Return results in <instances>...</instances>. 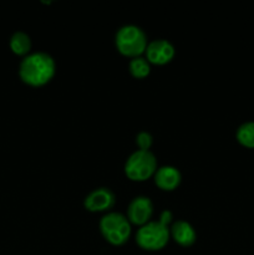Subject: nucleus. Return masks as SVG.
Masks as SVG:
<instances>
[{"instance_id":"obj_10","label":"nucleus","mask_w":254,"mask_h":255,"mask_svg":"<svg viewBox=\"0 0 254 255\" xmlns=\"http://www.w3.org/2000/svg\"><path fill=\"white\" fill-rule=\"evenodd\" d=\"M172 238L181 247H191L197 241V233L193 226L187 221H176L169 228Z\"/></svg>"},{"instance_id":"obj_1","label":"nucleus","mask_w":254,"mask_h":255,"mask_svg":"<svg viewBox=\"0 0 254 255\" xmlns=\"http://www.w3.org/2000/svg\"><path fill=\"white\" fill-rule=\"evenodd\" d=\"M56 74L54 57L45 51H36L26 55L20 62L19 76L26 85L40 87L46 85Z\"/></svg>"},{"instance_id":"obj_12","label":"nucleus","mask_w":254,"mask_h":255,"mask_svg":"<svg viewBox=\"0 0 254 255\" xmlns=\"http://www.w3.org/2000/svg\"><path fill=\"white\" fill-rule=\"evenodd\" d=\"M236 138L239 144L247 148H254V121H247L237 128Z\"/></svg>"},{"instance_id":"obj_4","label":"nucleus","mask_w":254,"mask_h":255,"mask_svg":"<svg viewBox=\"0 0 254 255\" xmlns=\"http://www.w3.org/2000/svg\"><path fill=\"white\" fill-rule=\"evenodd\" d=\"M102 237L112 246H122L131 236V223L125 214L109 212L100 221Z\"/></svg>"},{"instance_id":"obj_5","label":"nucleus","mask_w":254,"mask_h":255,"mask_svg":"<svg viewBox=\"0 0 254 255\" xmlns=\"http://www.w3.org/2000/svg\"><path fill=\"white\" fill-rule=\"evenodd\" d=\"M157 171V158L151 151L136 149L125 162L127 178L134 182H143L154 176Z\"/></svg>"},{"instance_id":"obj_11","label":"nucleus","mask_w":254,"mask_h":255,"mask_svg":"<svg viewBox=\"0 0 254 255\" xmlns=\"http://www.w3.org/2000/svg\"><path fill=\"white\" fill-rule=\"evenodd\" d=\"M10 49L19 56H26L31 50V39L24 31H16L10 37Z\"/></svg>"},{"instance_id":"obj_3","label":"nucleus","mask_w":254,"mask_h":255,"mask_svg":"<svg viewBox=\"0 0 254 255\" xmlns=\"http://www.w3.org/2000/svg\"><path fill=\"white\" fill-rule=\"evenodd\" d=\"M115 45L120 54L131 59L141 56L147 49V35L134 24H126L120 27L115 35Z\"/></svg>"},{"instance_id":"obj_14","label":"nucleus","mask_w":254,"mask_h":255,"mask_svg":"<svg viewBox=\"0 0 254 255\" xmlns=\"http://www.w3.org/2000/svg\"><path fill=\"white\" fill-rule=\"evenodd\" d=\"M152 143H153V137H152V134L149 132L139 131L136 134V144L138 146V149L149 151Z\"/></svg>"},{"instance_id":"obj_2","label":"nucleus","mask_w":254,"mask_h":255,"mask_svg":"<svg viewBox=\"0 0 254 255\" xmlns=\"http://www.w3.org/2000/svg\"><path fill=\"white\" fill-rule=\"evenodd\" d=\"M173 216L172 212L164 209L159 216L158 221H149L144 226L139 227L136 233V243L144 251H161L169 241V227Z\"/></svg>"},{"instance_id":"obj_13","label":"nucleus","mask_w":254,"mask_h":255,"mask_svg":"<svg viewBox=\"0 0 254 255\" xmlns=\"http://www.w3.org/2000/svg\"><path fill=\"white\" fill-rule=\"evenodd\" d=\"M129 74L136 79H144L151 72V64L143 56H137L129 60L128 62Z\"/></svg>"},{"instance_id":"obj_8","label":"nucleus","mask_w":254,"mask_h":255,"mask_svg":"<svg viewBox=\"0 0 254 255\" xmlns=\"http://www.w3.org/2000/svg\"><path fill=\"white\" fill-rule=\"evenodd\" d=\"M153 214V203L146 196H137L129 202L127 207V218L129 223L136 226H144L148 223Z\"/></svg>"},{"instance_id":"obj_9","label":"nucleus","mask_w":254,"mask_h":255,"mask_svg":"<svg viewBox=\"0 0 254 255\" xmlns=\"http://www.w3.org/2000/svg\"><path fill=\"white\" fill-rule=\"evenodd\" d=\"M153 178L156 186L162 191H173L181 183L182 174L177 167L162 166L157 168Z\"/></svg>"},{"instance_id":"obj_6","label":"nucleus","mask_w":254,"mask_h":255,"mask_svg":"<svg viewBox=\"0 0 254 255\" xmlns=\"http://www.w3.org/2000/svg\"><path fill=\"white\" fill-rule=\"evenodd\" d=\"M116 203V194L107 187H97L86 194L84 207L89 212H109Z\"/></svg>"},{"instance_id":"obj_7","label":"nucleus","mask_w":254,"mask_h":255,"mask_svg":"<svg viewBox=\"0 0 254 255\" xmlns=\"http://www.w3.org/2000/svg\"><path fill=\"white\" fill-rule=\"evenodd\" d=\"M144 54L149 64L166 65L171 62L176 55V47L169 40L156 39L148 42Z\"/></svg>"}]
</instances>
